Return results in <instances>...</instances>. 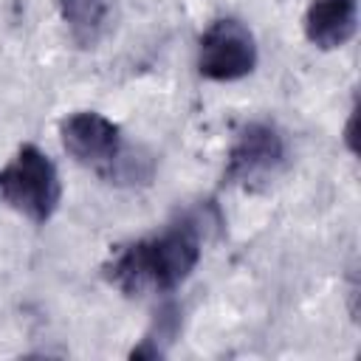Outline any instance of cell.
I'll list each match as a JSON object with an SVG mask.
<instances>
[{"mask_svg":"<svg viewBox=\"0 0 361 361\" xmlns=\"http://www.w3.org/2000/svg\"><path fill=\"white\" fill-rule=\"evenodd\" d=\"M200 262V228L195 220H178L158 234L124 245L107 265L104 276L127 296L172 293Z\"/></svg>","mask_w":361,"mask_h":361,"instance_id":"cell-1","label":"cell"},{"mask_svg":"<svg viewBox=\"0 0 361 361\" xmlns=\"http://www.w3.org/2000/svg\"><path fill=\"white\" fill-rule=\"evenodd\" d=\"M59 138L68 155H73L79 164L96 169L110 183H133L138 178H147L149 172H141L144 158H133L124 149V135L116 121L96 110H76L59 121Z\"/></svg>","mask_w":361,"mask_h":361,"instance_id":"cell-2","label":"cell"},{"mask_svg":"<svg viewBox=\"0 0 361 361\" xmlns=\"http://www.w3.org/2000/svg\"><path fill=\"white\" fill-rule=\"evenodd\" d=\"M62 200V183L54 161L37 147L23 144L0 166V203L31 223H48Z\"/></svg>","mask_w":361,"mask_h":361,"instance_id":"cell-3","label":"cell"},{"mask_svg":"<svg viewBox=\"0 0 361 361\" xmlns=\"http://www.w3.org/2000/svg\"><path fill=\"white\" fill-rule=\"evenodd\" d=\"M285 158H288V149H285L282 133L268 121H251L237 133L226 155L223 180L245 189L265 186L282 172Z\"/></svg>","mask_w":361,"mask_h":361,"instance_id":"cell-4","label":"cell"},{"mask_svg":"<svg viewBox=\"0 0 361 361\" xmlns=\"http://www.w3.org/2000/svg\"><path fill=\"white\" fill-rule=\"evenodd\" d=\"M257 68V42L234 17L214 20L197 42V71L212 82H237Z\"/></svg>","mask_w":361,"mask_h":361,"instance_id":"cell-5","label":"cell"},{"mask_svg":"<svg viewBox=\"0 0 361 361\" xmlns=\"http://www.w3.org/2000/svg\"><path fill=\"white\" fill-rule=\"evenodd\" d=\"M358 28L355 0H310L305 11V37L322 51L344 48Z\"/></svg>","mask_w":361,"mask_h":361,"instance_id":"cell-6","label":"cell"},{"mask_svg":"<svg viewBox=\"0 0 361 361\" xmlns=\"http://www.w3.org/2000/svg\"><path fill=\"white\" fill-rule=\"evenodd\" d=\"M68 37L79 48H96L104 42L118 20V0H56Z\"/></svg>","mask_w":361,"mask_h":361,"instance_id":"cell-7","label":"cell"},{"mask_svg":"<svg viewBox=\"0 0 361 361\" xmlns=\"http://www.w3.org/2000/svg\"><path fill=\"white\" fill-rule=\"evenodd\" d=\"M355 116H358V110L353 107L350 110V118H347V127H344V141H347V149L350 152H355Z\"/></svg>","mask_w":361,"mask_h":361,"instance_id":"cell-8","label":"cell"}]
</instances>
